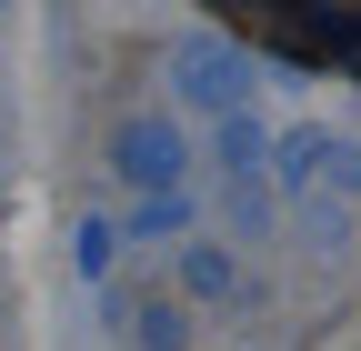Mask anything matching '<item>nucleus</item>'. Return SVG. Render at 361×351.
I'll list each match as a JSON object with an SVG mask.
<instances>
[{
  "instance_id": "f257e3e1",
  "label": "nucleus",
  "mask_w": 361,
  "mask_h": 351,
  "mask_svg": "<svg viewBox=\"0 0 361 351\" xmlns=\"http://www.w3.org/2000/svg\"><path fill=\"white\" fill-rule=\"evenodd\" d=\"M111 171L130 191H180V171H191V141H180V121H161V111H130L121 130H111Z\"/></svg>"
},
{
  "instance_id": "20e7f679",
  "label": "nucleus",
  "mask_w": 361,
  "mask_h": 351,
  "mask_svg": "<svg viewBox=\"0 0 361 351\" xmlns=\"http://www.w3.org/2000/svg\"><path fill=\"white\" fill-rule=\"evenodd\" d=\"M221 211H231V241H271L281 191H271V181H231V201H221Z\"/></svg>"
},
{
  "instance_id": "7ed1b4c3",
  "label": "nucleus",
  "mask_w": 361,
  "mask_h": 351,
  "mask_svg": "<svg viewBox=\"0 0 361 351\" xmlns=\"http://www.w3.org/2000/svg\"><path fill=\"white\" fill-rule=\"evenodd\" d=\"M180 291H191V301H231V312H251V271H241V261L231 251H211V241H191V251H180Z\"/></svg>"
},
{
  "instance_id": "6e6552de",
  "label": "nucleus",
  "mask_w": 361,
  "mask_h": 351,
  "mask_svg": "<svg viewBox=\"0 0 361 351\" xmlns=\"http://www.w3.org/2000/svg\"><path fill=\"white\" fill-rule=\"evenodd\" d=\"M111 251H121L111 221H80V271H111Z\"/></svg>"
},
{
  "instance_id": "0eeeda50",
  "label": "nucleus",
  "mask_w": 361,
  "mask_h": 351,
  "mask_svg": "<svg viewBox=\"0 0 361 351\" xmlns=\"http://www.w3.org/2000/svg\"><path fill=\"white\" fill-rule=\"evenodd\" d=\"M130 341H141V351H180V341H191V321H180L171 301H130Z\"/></svg>"
},
{
  "instance_id": "39448f33",
  "label": "nucleus",
  "mask_w": 361,
  "mask_h": 351,
  "mask_svg": "<svg viewBox=\"0 0 361 351\" xmlns=\"http://www.w3.org/2000/svg\"><path fill=\"white\" fill-rule=\"evenodd\" d=\"M261 161H271L261 121H251V111H231V121H221V171H231V181H261Z\"/></svg>"
},
{
  "instance_id": "f03ea898",
  "label": "nucleus",
  "mask_w": 361,
  "mask_h": 351,
  "mask_svg": "<svg viewBox=\"0 0 361 351\" xmlns=\"http://www.w3.org/2000/svg\"><path fill=\"white\" fill-rule=\"evenodd\" d=\"M180 101H191V111H221V121H231L241 101H251V61L231 51V40H201V51H180Z\"/></svg>"
},
{
  "instance_id": "423d86ee",
  "label": "nucleus",
  "mask_w": 361,
  "mask_h": 351,
  "mask_svg": "<svg viewBox=\"0 0 361 351\" xmlns=\"http://www.w3.org/2000/svg\"><path fill=\"white\" fill-rule=\"evenodd\" d=\"M180 221H201L191 191H151V201H130V231H141V241H171Z\"/></svg>"
}]
</instances>
